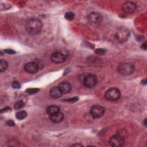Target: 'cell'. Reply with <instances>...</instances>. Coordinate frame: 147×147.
Returning a JSON list of instances; mask_svg holds the SVG:
<instances>
[{
  "label": "cell",
  "mask_w": 147,
  "mask_h": 147,
  "mask_svg": "<svg viewBox=\"0 0 147 147\" xmlns=\"http://www.w3.org/2000/svg\"><path fill=\"white\" fill-rule=\"evenodd\" d=\"M25 28L28 33L31 35H36L40 33L42 28L41 21L37 18H32L27 20Z\"/></svg>",
  "instance_id": "obj_1"
},
{
  "label": "cell",
  "mask_w": 147,
  "mask_h": 147,
  "mask_svg": "<svg viewBox=\"0 0 147 147\" xmlns=\"http://www.w3.org/2000/svg\"><path fill=\"white\" fill-rule=\"evenodd\" d=\"M135 70L134 65L131 63H122L118 67L119 73L124 76H128L134 73Z\"/></svg>",
  "instance_id": "obj_2"
},
{
  "label": "cell",
  "mask_w": 147,
  "mask_h": 147,
  "mask_svg": "<svg viewBox=\"0 0 147 147\" xmlns=\"http://www.w3.org/2000/svg\"><path fill=\"white\" fill-rule=\"evenodd\" d=\"M129 30L124 27L118 28L115 34V37L119 42H125L129 38Z\"/></svg>",
  "instance_id": "obj_3"
},
{
  "label": "cell",
  "mask_w": 147,
  "mask_h": 147,
  "mask_svg": "<svg viewBox=\"0 0 147 147\" xmlns=\"http://www.w3.org/2000/svg\"><path fill=\"white\" fill-rule=\"evenodd\" d=\"M105 98L109 100H116L119 99L121 92L117 88H110L105 92Z\"/></svg>",
  "instance_id": "obj_4"
},
{
  "label": "cell",
  "mask_w": 147,
  "mask_h": 147,
  "mask_svg": "<svg viewBox=\"0 0 147 147\" xmlns=\"http://www.w3.org/2000/svg\"><path fill=\"white\" fill-rule=\"evenodd\" d=\"M97 78L95 75L88 74L83 78V83L86 87L91 88L95 86V85L97 84Z\"/></svg>",
  "instance_id": "obj_5"
},
{
  "label": "cell",
  "mask_w": 147,
  "mask_h": 147,
  "mask_svg": "<svg viewBox=\"0 0 147 147\" xmlns=\"http://www.w3.org/2000/svg\"><path fill=\"white\" fill-rule=\"evenodd\" d=\"M109 144L110 146L114 147L122 146L124 144V140L119 135H114L109 138Z\"/></svg>",
  "instance_id": "obj_6"
},
{
  "label": "cell",
  "mask_w": 147,
  "mask_h": 147,
  "mask_svg": "<svg viewBox=\"0 0 147 147\" xmlns=\"http://www.w3.org/2000/svg\"><path fill=\"white\" fill-rule=\"evenodd\" d=\"M90 114L94 118L101 117L105 113V109L99 105H94L90 109Z\"/></svg>",
  "instance_id": "obj_7"
},
{
  "label": "cell",
  "mask_w": 147,
  "mask_h": 147,
  "mask_svg": "<svg viewBox=\"0 0 147 147\" xmlns=\"http://www.w3.org/2000/svg\"><path fill=\"white\" fill-rule=\"evenodd\" d=\"M51 61L56 64H60L64 62L66 60L65 55L61 52H55L51 55Z\"/></svg>",
  "instance_id": "obj_8"
},
{
  "label": "cell",
  "mask_w": 147,
  "mask_h": 147,
  "mask_svg": "<svg viewBox=\"0 0 147 147\" xmlns=\"http://www.w3.org/2000/svg\"><path fill=\"white\" fill-rule=\"evenodd\" d=\"M40 68L39 64L35 62V61H32L28 63L25 64L24 65V69L25 71L29 74H34L37 72Z\"/></svg>",
  "instance_id": "obj_9"
},
{
  "label": "cell",
  "mask_w": 147,
  "mask_h": 147,
  "mask_svg": "<svg viewBox=\"0 0 147 147\" xmlns=\"http://www.w3.org/2000/svg\"><path fill=\"white\" fill-rule=\"evenodd\" d=\"M88 20L92 24H99L103 20L102 16L98 12H91L87 16Z\"/></svg>",
  "instance_id": "obj_10"
},
{
  "label": "cell",
  "mask_w": 147,
  "mask_h": 147,
  "mask_svg": "<svg viewBox=\"0 0 147 147\" xmlns=\"http://www.w3.org/2000/svg\"><path fill=\"white\" fill-rule=\"evenodd\" d=\"M136 4L131 1H127L122 5V10L127 13H132L136 9Z\"/></svg>",
  "instance_id": "obj_11"
},
{
  "label": "cell",
  "mask_w": 147,
  "mask_h": 147,
  "mask_svg": "<svg viewBox=\"0 0 147 147\" xmlns=\"http://www.w3.org/2000/svg\"><path fill=\"white\" fill-rule=\"evenodd\" d=\"M59 87L63 94H68L71 91V85L67 82H62L60 83Z\"/></svg>",
  "instance_id": "obj_12"
},
{
  "label": "cell",
  "mask_w": 147,
  "mask_h": 147,
  "mask_svg": "<svg viewBox=\"0 0 147 147\" xmlns=\"http://www.w3.org/2000/svg\"><path fill=\"white\" fill-rule=\"evenodd\" d=\"M49 119L51 121H52L53 123H59L61 122L64 118V115L60 111L59 113H57L56 114H54L53 115H49Z\"/></svg>",
  "instance_id": "obj_13"
},
{
  "label": "cell",
  "mask_w": 147,
  "mask_h": 147,
  "mask_svg": "<svg viewBox=\"0 0 147 147\" xmlns=\"http://www.w3.org/2000/svg\"><path fill=\"white\" fill-rule=\"evenodd\" d=\"M49 94L53 98H59L63 95V93L59 87H54L52 88L50 90Z\"/></svg>",
  "instance_id": "obj_14"
},
{
  "label": "cell",
  "mask_w": 147,
  "mask_h": 147,
  "mask_svg": "<svg viewBox=\"0 0 147 147\" xmlns=\"http://www.w3.org/2000/svg\"><path fill=\"white\" fill-rule=\"evenodd\" d=\"M60 107L56 105H51V106H48L46 110L47 114H49V115H53L57 113H59V112H60Z\"/></svg>",
  "instance_id": "obj_15"
},
{
  "label": "cell",
  "mask_w": 147,
  "mask_h": 147,
  "mask_svg": "<svg viewBox=\"0 0 147 147\" xmlns=\"http://www.w3.org/2000/svg\"><path fill=\"white\" fill-rule=\"evenodd\" d=\"M27 115V113L25 111V110H21V111H18L16 114V117L17 119H19V120H22L24 119V118H26Z\"/></svg>",
  "instance_id": "obj_16"
},
{
  "label": "cell",
  "mask_w": 147,
  "mask_h": 147,
  "mask_svg": "<svg viewBox=\"0 0 147 147\" xmlns=\"http://www.w3.org/2000/svg\"><path fill=\"white\" fill-rule=\"evenodd\" d=\"M8 66L7 61L3 59H1L0 61V72H2L5 71Z\"/></svg>",
  "instance_id": "obj_17"
},
{
  "label": "cell",
  "mask_w": 147,
  "mask_h": 147,
  "mask_svg": "<svg viewBox=\"0 0 147 147\" xmlns=\"http://www.w3.org/2000/svg\"><path fill=\"white\" fill-rule=\"evenodd\" d=\"M24 102L22 100H18L15 103L14 107L15 109L19 110L21 109L22 107H24Z\"/></svg>",
  "instance_id": "obj_18"
},
{
  "label": "cell",
  "mask_w": 147,
  "mask_h": 147,
  "mask_svg": "<svg viewBox=\"0 0 147 147\" xmlns=\"http://www.w3.org/2000/svg\"><path fill=\"white\" fill-rule=\"evenodd\" d=\"M64 17L65 19L67 20H72L75 17V14L74 13L71 11H69V12H67L65 14Z\"/></svg>",
  "instance_id": "obj_19"
},
{
  "label": "cell",
  "mask_w": 147,
  "mask_h": 147,
  "mask_svg": "<svg viewBox=\"0 0 147 147\" xmlns=\"http://www.w3.org/2000/svg\"><path fill=\"white\" fill-rule=\"evenodd\" d=\"M39 91L38 88H28L26 90V92L30 95L34 94Z\"/></svg>",
  "instance_id": "obj_20"
},
{
  "label": "cell",
  "mask_w": 147,
  "mask_h": 147,
  "mask_svg": "<svg viewBox=\"0 0 147 147\" xmlns=\"http://www.w3.org/2000/svg\"><path fill=\"white\" fill-rule=\"evenodd\" d=\"M78 100V97H76V96H75V97L71 98H69V99H64V101H65V102H67L74 103V102H76Z\"/></svg>",
  "instance_id": "obj_21"
},
{
  "label": "cell",
  "mask_w": 147,
  "mask_h": 147,
  "mask_svg": "<svg viewBox=\"0 0 147 147\" xmlns=\"http://www.w3.org/2000/svg\"><path fill=\"white\" fill-rule=\"evenodd\" d=\"M12 87L14 88H20L21 87V85L18 82L14 81L12 83Z\"/></svg>",
  "instance_id": "obj_22"
},
{
  "label": "cell",
  "mask_w": 147,
  "mask_h": 147,
  "mask_svg": "<svg viewBox=\"0 0 147 147\" xmlns=\"http://www.w3.org/2000/svg\"><path fill=\"white\" fill-rule=\"evenodd\" d=\"M95 53L97 54H99V55H103L105 53V50L103 49H101V48L97 49L95 51Z\"/></svg>",
  "instance_id": "obj_23"
},
{
  "label": "cell",
  "mask_w": 147,
  "mask_h": 147,
  "mask_svg": "<svg viewBox=\"0 0 147 147\" xmlns=\"http://www.w3.org/2000/svg\"><path fill=\"white\" fill-rule=\"evenodd\" d=\"M6 53H8V54H14L15 53V51L13 49H5L4 51Z\"/></svg>",
  "instance_id": "obj_24"
},
{
  "label": "cell",
  "mask_w": 147,
  "mask_h": 147,
  "mask_svg": "<svg viewBox=\"0 0 147 147\" xmlns=\"http://www.w3.org/2000/svg\"><path fill=\"white\" fill-rule=\"evenodd\" d=\"M6 124L8 126H14V122L11 120H9L6 122Z\"/></svg>",
  "instance_id": "obj_25"
},
{
  "label": "cell",
  "mask_w": 147,
  "mask_h": 147,
  "mask_svg": "<svg viewBox=\"0 0 147 147\" xmlns=\"http://www.w3.org/2000/svg\"><path fill=\"white\" fill-rule=\"evenodd\" d=\"M142 48L144 50H146V41L144 42L142 44Z\"/></svg>",
  "instance_id": "obj_26"
},
{
  "label": "cell",
  "mask_w": 147,
  "mask_h": 147,
  "mask_svg": "<svg viewBox=\"0 0 147 147\" xmlns=\"http://www.w3.org/2000/svg\"><path fill=\"white\" fill-rule=\"evenodd\" d=\"M82 146V145L81 144H73L71 146Z\"/></svg>",
  "instance_id": "obj_27"
},
{
  "label": "cell",
  "mask_w": 147,
  "mask_h": 147,
  "mask_svg": "<svg viewBox=\"0 0 147 147\" xmlns=\"http://www.w3.org/2000/svg\"><path fill=\"white\" fill-rule=\"evenodd\" d=\"M146 119H145L144 121V125L145 126H146Z\"/></svg>",
  "instance_id": "obj_28"
}]
</instances>
